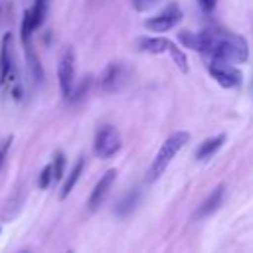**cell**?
<instances>
[{"label":"cell","instance_id":"ac0fdd59","mask_svg":"<svg viewBox=\"0 0 253 253\" xmlns=\"http://www.w3.org/2000/svg\"><path fill=\"white\" fill-rule=\"evenodd\" d=\"M32 32H34L32 16H30V10H26V12H24V18H22V26H20V34H22V42H24V43H28V42H30Z\"/></svg>","mask_w":253,"mask_h":253},{"label":"cell","instance_id":"5b68a950","mask_svg":"<svg viewBox=\"0 0 253 253\" xmlns=\"http://www.w3.org/2000/svg\"><path fill=\"white\" fill-rule=\"evenodd\" d=\"M182 20V10L178 4H170L166 6L158 16H152L148 20H144V28L150 32H168L172 30L178 22Z\"/></svg>","mask_w":253,"mask_h":253},{"label":"cell","instance_id":"7402d4cb","mask_svg":"<svg viewBox=\"0 0 253 253\" xmlns=\"http://www.w3.org/2000/svg\"><path fill=\"white\" fill-rule=\"evenodd\" d=\"M200 2V6L206 10V12H211L213 8H215V4H217V0H198Z\"/></svg>","mask_w":253,"mask_h":253},{"label":"cell","instance_id":"6da1fadb","mask_svg":"<svg viewBox=\"0 0 253 253\" xmlns=\"http://www.w3.org/2000/svg\"><path fill=\"white\" fill-rule=\"evenodd\" d=\"M188 140H190V132H186V130H176V132H172V134L162 142V146L158 148V152H156V156H154V160H152V164H150V170H148V180H150V182H154L156 178H160V174L166 170V166L170 164V160L186 146Z\"/></svg>","mask_w":253,"mask_h":253},{"label":"cell","instance_id":"e0dca14e","mask_svg":"<svg viewBox=\"0 0 253 253\" xmlns=\"http://www.w3.org/2000/svg\"><path fill=\"white\" fill-rule=\"evenodd\" d=\"M63 170H65V156H63V152H55L53 164H51V178L55 182H59L63 178Z\"/></svg>","mask_w":253,"mask_h":253},{"label":"cell","instance_id":"52a82bcc","mask_svg":"<svg viewBox=\"0 0 253 253\" xmlns=\"http://www.w3.org/2000/svg\"><path fill=\"white\" fill-rule=\"evenodd\" d=\"M115 178H117V170H115V168L107 170V172L99 178V182L95 184V188H93V192H91V196H89V202H87L89 210H97V208L103 204V200H105V196L109 194V190H111Z\"/></svg>","mask_w":253,"mask_h":253},{"label":"cell","instance_id":"ffe728a7","mask_svg":"<svg viewBox=\"0 0 253 253\" xmlns=\"http://www.w3.org/2000/svg\"><path fill=\"white\" fill-rule=\"evenodd\" d=\"M156 2H158V0H132V6H134V10H138V12H144V10L152 8Z\"/></svg>","mask_w":253,"mask_h":253},{"label":"cell","instance_id":"d6986e66","mask_svg":"<svg viewBox=\"0 0 253 253\" xmlns=\"http://www.w3.org/2000/svg\"><path fill=\"white\" fill-rule=\"evenodd\" d=\"M51 180H53V178H51V164H47V166H43V170L40 172L38 184H40V188H47Z\"/></svg>","mask_w":253,"mask_h":253},{"label":"cell","instance_id":"2e32d148","mask_svg":"<svg viewBox=\"0 0 253 253\" xmlns=\"http://www.w3.org/2000/svg\"><path fill=\"white\" fill-rule=\"evenodd\" d=\"M138 202V194L136 192H128L126 196H123V200L117 204V213L119 215H126Z\"/></svg>","mask_w":253,"mask_h":253},{"label":"cell","instance_id":"9c48e42d","mask_svg":"<svg viewBox=\"0 0 253 253\" xmlns=\"http://www.w3.org/2000/svg\"><path fill=\"white\" fill-rule=\"evenodd\" d=\"M12 69V36L6 34L2 38V49H0V83H6Z\"/></svg>","mask_w":253,"mask_h":253},{"label":"cell","instance_id":"ba28073f","mask_svg":"<svg viewBox=\"0 0 253 253\" xmlns=\"http://www.w3.org/2000/svg\"><path fill=\"white\" fill-rule=\"evenodd\" d=\"M223 198H225V184H219L211 190V194L202 202V206L196 210L194 213V219H202V217H208L211 215L221 204H223Z\"/></svg>","mask_w":253,"mask_h":253},{"label":"cell","instance_id":"8fae6325","mask_svg":"<svg viewBox=\"0 0 253 253\" xmlns=\"http://www.w3.org/2000/svg\"><path fill=\"white\" fill-rule=\"evenodd\" d=\"M223 142H225V134H217V136H213V138L202 142L200 148L196 150V158H198V160H208L211 154H215V152L221 148Z\"/></svg>","mask_w":253,"mask_h":253},{"label":"cell","instance_id":"30bf717a","mask_svg":"<svg viewBox=\"0 0 253 253\" xmlns=\"http://www.w3.org/2000/svg\"><path fill=\"white\" fill-rule=\"evenodd\" d=\"M170 40L162 38V36H154V38H140L138 40V49L146 51V53H164L168 49Z\"/></svg>","mask_w":253,"mask_h":253},{"label":"cell","instance_id":"277c9868","mask_svg":"<svg viewBox=\"0 0 253 253\" xmlns=\"http://www.w3.org/2000/svg\"><path fill=\"white\" fill-rule=\"evenodd\" d=\"M208 71H210V75H211L221 87H225V89L239 87V85H241V79H243L241 71L235 69L233 65L225 63V61H211V63H208Z\"/></svg>","mask_w":253,"mask_h":253},{"label":"cell","instance_id":"603a6c76","mask_svg":"<svg viewBox=\"0 0 253 253\" xmlns=\"http://www.w3.org/2000/svg\"><path fill=\"white\" fill-rule=\"evenodd\" d=\"M10 142H12V138H8V140L2 144V148H0V166H2V162H4V156H6L8 148H10Z\"/></svg>","mask_w":253,"mask_h":253},{"label":"cell","instance_id":"5bb4252c","mask_svg":"<svg viewBox=\"0 0 253 253\" xmlns=\"http://www.w3.org/2000/svg\"><path fill=\"white\" fill-rule=\"evenodd\" d=\"M47 2H49V0H36V2H34V8L30 10L34 30H38V28L43 24V20H45V12H47Z\"/></svg>","mask_w":253,"mask_h":253},{"label":"cell","instance_id":"4fadbf2b","mask_svg":"<svg viewBox=\"0 0 253 253\" xmlns=\"http://www.w3.org/2000/svg\"><path fill=\"white\" fill-rule=\"evenodd\" d=\"M26 59H28V67H30V71H32L36 83H42V79H43V69H42V63H40V59H38V55H36V51H34V47H32L30 42L26 43Z\"/></svg>","mask_w":253,"mask_h":253},{"label":"cell","instance_id":"7a4b0ae2","mask_svg":"<svg viewBox=\"0 0 253 253\" xmlns=\"http://www.w3.org/2000/svg\"><path fill=\"white\" fill-rule=\"evenodd\" d=\"M121 148V136L119 130L111 125H103L97 134H95V142H93V150L99 158H111L113 154H117Z\"/></svg>","mask_w":253,"mask_h":253},{"label":"cell","instance_id":"9a60e30c","mask_svg":"<svg viewBox=\"0 0 253 253\" xmlns=\"http://www.w3.org/2000/svg\"><path fill=\"white\" fill-rule=\"evenodd\" d=\"M166 51L172 55V59H174V63L178 65V69H180L182 73H188V59H186V53H184L174 42L168 43V49H166Z\"/></svg>","mask_w":253,"mask_h":253},{"label":"cell","instance_id":"8992f818","mask_svg":"<svg viewBox=\"0 0 253 253\" xmlns=\"http://www.w3.org/2000/svg\"><path fill=\"white\" fill-rule=\"evenodd\" d=\"M126 77H128V73H126L125 65H121V63H109L105 67L103 75H101V87L107 93H115V91L123 89V85L126 83Z\"/></svg>","mask_w":253,"mask_h":253},{"label":"cell","instance_id":"44dd1931","mask_svg":"<svg viewBox=\"0 0 253 253\" xmlns=\"http://www.w3.org/2000/svg\"><path fill=\"white\" fill-rule=\"evenodd\" d=\"M87 87H89V77H85V79L81 81V85H79V89H77L75 93H71V95H69V99H73V101H75V99H79V97H83V93H85V89H87Z\"/></svg>","mask_w":253,"mask_h":253},{"label":"cell","instance_id":"7c38bea8","mask_svg":"<svg viewBox=\"0 0 253 253\" xmlns=\"http://www.w3.org/2000/svg\"><path fill=\"white\" fill-rule=\"evenodd\" d=\"M83 166H85V160H83V158H79V160L73 164V168H71L67 180H65L63 186H61V192H59V198H61V200H65V198L71 194V190L75 188V184H77V180H79V176H81V172H83Z\"/></svg>","mask_w":253,"mask_h":253},{"label":"cell","instance_id":"3957f363","mask_svg":"<svg viewBox=\"0 0 253 253\" xmlns=\"http://www.w3.org/2000/svg\"><path fill=\"white\" fill-rule=\"evenodd\" d=\"M57 79H59V89H61V95L65 99H69L71 91H73V83H75V55H73V49L67 47L59 59V65H57Z\"/></svg>","mask_w":253,"mask_h":253}]
</instances>
